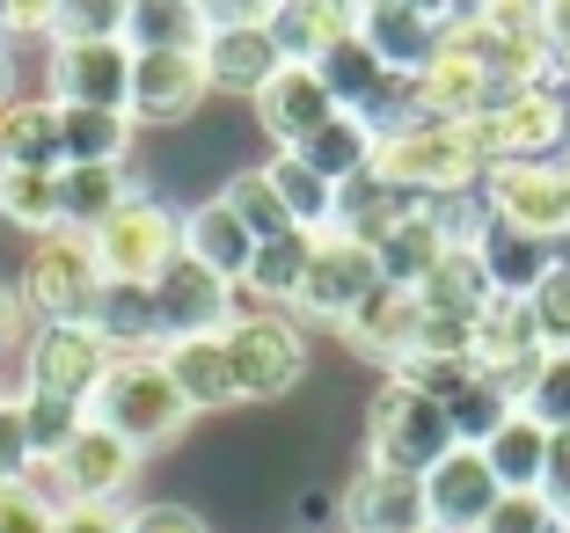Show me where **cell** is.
I'll return each instance as SVG.
<instances>
[{"instance_id":"40","label":"cell","mask_w":570,"mask_h":533,"mask_svg":"<svg viewBox=\"0 0 570 533\" xmlns=\"http://www.w3.org/2000/svg\"><path fill=\"white\" fill-rule=\"evenodd\" d=\"M219 198H227V205L242 213V227H249L256 241H278V234H293V213H285V198L271 190L264 168H242V176H235L227 190H219Z\"/></svg>"},{"instance_id":"31","label":"cell","mask_w":570,"mask_h":533,"mask_svg":"<svg viewBox=\"0 0 570 533\" xmlns=\"http://www.w3.org/2000/svg\"><path fill=\"white\" fill-rule=\"evenodd\" d=\"M483 461H490V475H498V490H541V467H549V432H541L527 409H512V417L490 432Z\"/></svg>"},{"instance_id":"43","label":"cell","mask_w":570,"mask_h":533,"mask_svg":"<svg viewBox=\"0 0 570 533\" xmlns=\"http://www.w3.org/2000/svg\"><path fill=\"white\" fill-rule=\"evenodd\" d=\"M475 533H563V512H556L541 490H504L498 512H490Z\"/></svg>"},{"instance_id":"51","label":"cell","mask_w":570,"mask_h":533,"mask_svg":"<svg viewBox=\"0 0 570 533\" xmlns=\"http://www.w3.org/2000/svg\"><path fill=\"white\" fill-rule=\"evenodd\" d=\"M125 519L118 504H59V533H125Z\"/></svg>"},{"instance_id":"58","label":"cell","mask_w":570,"mask_h":533,"mask_svg":"<svg viewBox=\"0 0 570 533\" xmlns=\"http://www.w3.org/2000/svg\"><path fill=\"white\" fill-rule=\"evenodd\" d=\"M563 154H570V88H563Z\"/></svg>"},{"instance_id":"59","label":"cell","mask_w":570,"mask_h":533,"mask_svg":"<svg viewBox=\"0 0 570 533\" xmlns=\"http://www.w3.org/2000/svg\"><path fill=\"white\" fill-rule=\"evenodd\" d=\"M417 533H439V526H417Z\"/></svg>"},{"instance_id":"21","label":"cell","mask_w":570,"mask_h":533,"mask_svg":"<svg viewBox=\"0 0 570 533\" xmlns=\"http://www.w3.org/2000/svg\"><path fill=\"white\" fill-rule=\"evenodd\" d=\"M184 256H190V264H205L213 278L242 285V278H249V264H256V234L242 227V213L227 198H205L198 213H184Z\"/></svg>"},{"instance_id":"41","label":"cell","mask_w":570,"mask_h":533,"mask_svg":"<svg viewBox=\"0 0 570 533\" xmlns=\"http://www.w3.org/2000/svg\"><path fill=\"white\" fill-rule=\"evenodd\" d=\"M520 409L541 424V432H570V351H549V358H541V373L520 395Z\"/></svg>"},{"instance_id":"37","label":"cell","mask_w":570,"mask_h":533,"mask_svg":"<svg viewBox=\"0 0 570 533\" xmlns=\"http://www.w3.org/2000/svg\"><path fill=\"white\" fill-rule=\"evenodd\" d=\"M264 176H271V190L285 198V213H293V227H307V234L336 227V184H322V176H315V168L301 161V154H278V161H271Z\"/></svg>"},{"instance_id":"57","label":"cell","mask_w":570,"mask_h":533,"mask_svg":"<svg viewBox=\"0 0 570 533\" xmlns=\"http://www.w3.org/2000/svg\"><path fill=\"white\" fill-rule=\"evenodd\" d=\"M549 59H556V88H570V45H556Z\"/></svg>"},{"instance_id":"6","label":"cell","mask_w":570,"mask_h":533,"mask_svg":"<svg viewBox=\"0 0 570 533\" xmlns=\"http://www.w3.org/2000/svg\"><path fill=\"white\" fill-rule=\"evenodd\" d=\"M96 256H102V278L110 285H154L184 256V213H168L161 198L132 190V198L96 227Z\"/></svg>"},{"instance_id":"7","label":"cell","mask_w":570,"mask_h":533,"mask_svg":"<svg viewBox=\"0 0 570 533\" xmlns=\"http://www.w3.org/2000/svg\"><path fill=\"white\" fill-rule=\"evenodd\" d=\"M110 336L96 322H37V336L22 344V395H51V402H81L102 387L110 373Z\"/></svg>"},{"instance_id":"22","label":"cell","mask_w":570,"mask_h":533,"mask_svg":"<svg viewBox=\"0 0 570 533\" xmlns=\"http://www.w3.org/2000/svg\"><path fill=\"white\" fill-rule=\"evenodd\" d=\"M278 67H285V59H278V45H271L264 22H242V30H213V37H205V81L227 88V96L256 102Z\"/></svg>"},{"instance_id":"30","label":"cell","mask_w":570,"mask_h":533,"mask_svg":"<svg viewBox=\"0 0 570 533\" xmlns=\"http://www.w3.org/2000/svg\"><path fill=\"white\" fill-rule=\"evenodd\" d=\"M307 264H315V234L307 227L278 234V241H256V264H249V278H242V293H256L264 307H293L301 285H307Z\"/></svg>"},{"instance_id":"56","label":"cell","mask_w":570,"mask_h":533,"mask_svg":"<svg viewBox=\"0 0 570 533\" xmlns=\"http://www.w3.org/2000/svg\"><path fill=\"white\" fill-rule=\"evenodd\" d=\"M16 102V59H8V45H0V110Z\"/></svg>"},{"instance_id":"1","label":"cell","mask_w":570,"mask_h":533,"mask_svg":"<svg viewBox=\"0 0 570 533\" xmlns=\"http://www.w3.org/2000/svg\"><path fill=\"white\" fill-rule=\"evenodd\" d=\"M88 417L110 424L132 453H154V446H168V438H184V424L198 417V409L184 402V387H176L161 351H125V358H110L102 387L88 395Z\"/></svg>"},{"instance_id":"17","label":"cell","mask_w":570,"mask_h":533,"mask_svg":"<svg viewBox=\"0 0 570 533\" xmlns=\"http://www.w3.org/2000/svg\"><path fill=\"white\" fill-rule=\"evenodd\" d=\"M417 96H424V117H475L483 102H498V81H490L483 51L461 37V22H453L446 45L417 67Z\"/></svg>"},{"instance_id":"49","label":"cell","mask_w":570,"mask_h":533,"mask_svg":"<svg viewBox=\"0 0 570 533\" xmlns=\"http://www.w3.org/2000/svg\"><path fill=\"white\" fill-rule=\"evenodd\" d=\"M59 0H0V37H51Z\"/></svg>"},{"instance_id":"55","label":"cell","mask_w":570,"mask_h":533,"mask_svg":"<svg viewBox=\"0 0 570 533\" xmlns=\"http://www.w3.org/2000/svg\"><path fill=\"white\" fill-rule=\"evenodd\" d=\"M301 519H307V526H330V519H336V497H330V490H307V497H301Z\"/></svg>"},{"instance_id":"8","label":"cell","mask_w":570,"mask_h":533,"mask_svg":"<svg viewBox=\"0 0 570 533\" xmlns=\"http://www.w3.org/2000/svg\"><path fill=\"white\" fill-rule=\"evenodd\" d=\"M541 358H549V344H541L534 300H527V293H490L483 315L469 322V366L483 373V381H498L504 395L520 402L527 387H534Z\"/></svg>"},{"instance_id":"28","label":"cell","mask_w":570,"mask_h":533,"mask_svg":"<svg viewBox=\"0 0 570 533\" xmlns=\"http://www.w3.org/2000/svg\"><path fill=\"white\" fill-rule=\"evenodd\" d=\"M125 198H132V176H125V168H102V161H73V168H59V227L96 234Z\"/></svg>"},{"instance_id":"5","label":"cell","mask_w":570,"mask_h":533,"mask_svg":"<svg viewBox=\"0 0 570 533\" xmlns=\"http://www.w3.org/2000/svg\"><path fill=\"white\" fill-rule=\"evenodd\" d=\"M490 168L498 161H556L563 154V88L541 81V88H512V96L483 102L475 117H461Z\"/></svg>"},{"instance_id":"34","label":"cell","mask_w":570,"mask_h":533,"mask_svg":"<svg viewBox=\"0 0 570 533\" xmlns=\"http://www.w3.org/2000/svg\"><path fill=\"white\" fill-rule=\"evenodd\" d=\"M446 249H453V241L439 234L432 205H417V213H410L403 227L387 234V241H381L373 256H381V278H387V285H410V293H417V285H424V270H432V264H439Z\"/></svg>"},{"instance_id":"47","label":"cell","mask_w":570,"mask_h":533,"mask_svg":"<svg viewBox=\"0 0 570 533\" xmlns=\"http://www.w3.org/2000/svg\"><path fill=\"white\" fill-rule=\"evenodd\" d=\"M410 358H469V322L432 315V307H424V315H417V344H410ZM410 358H403V366H410Z\"/></svg>"},{"instance_id":"24","label":"cell","mask_w":570,"mask_h":533,"mask_svg":"<svg viewBox=\"0 0 570 533\" xmlns=\"http://www.w3.org/2000/svg\"><path fill=\"white\" fill-rule=\"evenodd\" d=\"M264 30H271V45H278V59L315 67L322 51H330L336 37H352L358 22H352V8H344V0H278V8L264 16Z\"/></svg>"},{"instance_id":"16","label":"cell","mask_w":570,"mask_h":533,"mask_svg":"<svg viewBox=\"0 0 570 533\" xmlns=\"http://www.w3.org/2000/svg\"><path fill=\"white\" fill-rule=\"evenodd\" d=\"M352 22H358V37L381 51L387 73H417L424 59L446 45V22H439L424 0H358Z\"/></svg>"},{"instance_id":"9","label":"cell","mask_w":570,"mask_h":533,"mask_svg":"<svg viewBox=\"0 0 570 533\" xmlns=\"http://www.w3.org/2000/svg\"><path fill=\"white\" fill-rule=\"evenodd\" d=\"M219 344H227L242 402H278L285 387H301V373H307V336L285 315H235L219 329Z\"/></svg>"},{"instance_id":"11","label":"cell","mask_w":570,"mask_h":533,"mask_svg":"<svg viewBox=\"0 0 570 533\" xmlns=\"http://www.w3.org/2000/svg\"><path fill=\"white\" fill-rule=\"evenodd\" d=\"M147 300H154V336H161V344L213 336V329H227V322H235V285L213 278V270L190 264V256H176V264L147 285Z\"/></svg>"},{"instance_id":"15","label":"cell","mask_w":570,"mask_h":533,"mask_svg":"<svg viewBox=\"0 0 570 533\" xmlns=\"http://www.w3.org/2000/svg\"><path fill=\"white\" fill-rule=\"evenodd\" d=\"M51 102L125 110V102H132V45H125V37H110V45H59L51 51Z\"/></svg>"},{"instance_id":"53","label":"cell","mask_w":570,"mask_h":533,"mask_svg":"<svg viewBox=\"0 0 570 533\" xmlns=\"http://www.w3.org/2000/svg\"><path fill=\"white\" fill-rule=\"evenodd\" d=\"M541 37H549V51L570 45V0H541Z\"/></svg>"},{"instance_id":"29","label":"cell","mask_w":570,"mask_h":533,"mask_svg":"<svg viewBox=\"0 0 570 533\" xmlns=\"http://www.w3.org/2000/svg\"><path fill=\"white\" fill-rule=\"evenodd\" d=\"M213 22L198 0H132L125 16V45L132 51H205Z\"/></svg>"},{"instance_id":"44","label":"cell","mask_w":570,"mask_h":533,"mask_svg":"<svg viewBox=\"0 0 570 533\" xmlns=\"http://www.w3.org/2000/svg\"><path fill=\"white\" fill-rule=\"evenodd\" d=\"M534 300V322H541V344L549 351H570V256H556V270L527 293Z\"/></svg>"},{"instance_id":"10","label":"cell","mask_w":570,"mask_h":533,"mask_svg":"<svg viewBox=\"0 0 570 533\" xmlns=\"http://www.w3.org/2000/svg\"><path fill=\"white\" fill-rule=\"evenodd\" d=\"M483 205L504 227H527L541 241L563 249L570 241V190H563V161H498L483 176Z\"/></svg>"},{"instance_id":"45","label":"cell","mask_w":570,"mask_h":533,"mask_svg":"<svg viewBox=\"0 0 570 533\" xmlns=\"http://www.w3.org/2000/svg\"><path fill=\"white\" fill-rule=\"evenodd\" d=\"M0 533H59V504L30 483H0Z\"/></svg>"},{"instance_id":"35","label":"cell","mask_w":570,"mask_h":533,"mask_svg":"<svg viewBox=\"0 0 570 533\" xmlns=\"http://www.w3.org/2000/svg\"><path fill=\"white\" fill-rule=\"evenodd\" d=\"M315 73H322V88L336 96V110H366V102H373V88L387 81L381 51H373L358 30H352V37H336V45L315 59Z\"/></svg>"},{"instance_id":"46","label":"cell","mask_w":570,"mask_h":533,"mask_svg":"<svg viewBox=\"0 0 570 533\" xmlns=\"http://www.w3.org/2000/svg\"><path fill=\"white\" fill-rule=\"evenodd\" d=\"M30 432H22V395H0V483H22L30 475Z\"/></svg>"},{"instance_id":"60","label":"cell","mask_w":570,"mask_h":533,"mask_svg":"<svg viewBox=\"0 0 570 533\" xmlns=\"http://www.w3.org/2000/svg\"><path fill=\"white\" fill-rule=\"evenodd\" d=\"M563 533H570V519H563Z\"/></svg>"},{"instance_id":"18","label":"cell","mask_w":570,"mask_h":533,"mask_svg":"<svg viewBox=\"0 0 570 533\" xmlns=\"http://www.w3.org/2000/svg\"><path fill=\"white\" fill-rule=\"evenodd\" d=\"M330 117H336V96L322 88L315 67H293V59H285V67L264 81V96H256V125L278 139V154H293L315 125H330Z\"/></svg>"},{"instance_id":"33","label":"cell","mask_w":570,"mask_h":533,"mask_svg":"<svg viewBox=\"0 0 570 533\" xmlns=\"http://www.w3.org/2000/svg\"><path fill=\"white\" fill-rule=\"evenodd\" d=\"M483 300H490V278H483V264H475V249H446L432 270H424V285H417V307L453 315V322H475Z\"/></svg>"},{"instance_id":"14","label":"cell","mask_w":570,"mask_h":533,"mask_svg":"<svg viewBox=\"0 0 570 533\" xmlns=\"http://www.w3.org/2000/svg\"><path fill=\"white\" fill-rule=\"evenodd\" d=\"M205 96V51H132V125H184Z\"/></svg>"},{"instance_id":"20","label":"cell","mask_w":570,"mask_h":533,"mask_svg":"<svg viewBox=\"0 0 570 533\" xmlns=\"http://www.w3.org/2000/svg\"><path fill=\"white\" fill-rule=\"evenodd\" d=\"M417 293H410V285H373L366 300L352 307V315L336 322V329L352 336V351H366V358H381V366H403L410 358V344H417Z\"/></svg>"},{"instance_id":"13","label":"cell","mask_w":570,"mask_h":533,"mask_svg":"<svg viewBox=\"0 0 570 533\" xmlns=\"http://www.w3.org/2000/svg\"><path fill=\"white\" fill-rule=\"evenodd\" d=\"M498 475H490L483 446H453L446 461L424 467V519H432L439 533H475L490 512H498Z\"/></svg>"},{"instance_id":"19","label":"cell","mask_w":570,"mask_h":533,"mask_svg":"<svg viewBox=\"0 0 570 533\" xmlns=\"http://www.w3.org/2000/svg\"><path fill=\"white\" fill-rule=\"evenodd\" d=\"M344 526L352 533H417L424 519V475H395V467H358V483L344 490Z\"/></svg>"},{"instance_id":"39","label":"cell","mask_w":570,"mask_h":533,"mask_svg":"<svg viewBox=\"0 0 570 533\" xmlns=\"http://www.w3.org/2000/svg\"><path fill=\"white\" fill-rule=\"evenodd\" d=\"M132 0H59L51 8V45H110L125 37Z\"/></svg>"},{"instance_id":"23","label":"cell","mask_w":570,"mask_h":533,"mask_svg":"<svg viewBox=\"0 0 570 533\" xmlns=\"http://www.w3.org/2000/svg\"><path fill=\"white\" fill-rule=\"evenodd\" d=\"M556 256H563L556 241H541V234H527V227H504V219H490V227L475 234V264H483L490 293H534L556 270Z\"/></svg>"},{"instance_id":"25","label":"cell","mask_w":570,"mask_h":533,"mask_svg":"<svg viewBox=\"0 0 570 533\" xmlns=\"http://www.w3.org/2000/svg\"><path fill=\"white\" fill-rule=\"evenodd\" d=\"M293 154L315 168L322 184H352V176H366V168H373V154H381V132H373L358 110H336L330 125H315V132H307Z\"/></svg>"},{"instance_id":"50","label":"cell","mask_w":570,"mask_h":533,"mask_svg":"<svg viewBox=\"0 0 570 533\" xmlns=\"http://www.w3.org/2000/svg\"><path fill=\"white\" fill-rule=\"evenodd\" d=\"M541 497L570 519V432H549V467H541Z\"/></svg>"},{"instance_id":"27","label":"cell","mask_w":570,"mask_h":533,"mask_svg":"<svg viewBox=\"0 0 570 533\" xmlns=\"http://www.w3.org/2000/svg\"><path fill=\"white\" fill-rule=\"evenodd\" d=\"M125 147H132V117H125V110H81V102H59V168H73V161L125 168Z\"/></svg>"},{"instance_id":"26","label":"cell","mask_w":570,"mask_h":533,"mask_svg":"<svg viewBox=\"0 0 570 533\" xmlns=\"http://www.w3.org/2000/svg\"><path fill=\"white\" fill-rule=\"evenodd\" d=\"M161 358H168V373H176V387H184L190 409H227V402H242L219 329L213 336H184V344H161Z\"/></svg>"},{"instance_id":"52","label":"cell","mask_w":570,"mask_h":533,"mask_svg":"<svg viewBox=\"0 0 570 533\" xmlns=\"http://www.w3.org/2000/svg\"><path fill=\"white\" fill-rule=\"evenodd\" d=\"M198 8H205L213 30H242V22H264L271 16V0H198Z\"/></svg>"},{"instance_id":"12","label":"cell","mask_w":570,"mask_h":533,"mask_svg":"<svg viewBox=\"0 0 570 533\" xmlns=\"http://www.w3.org/2000/svg\"><path fill=\"white\" fill-rule=\"evenodd\" d=\"M373 285H381V256H373L366 241H352V234L322 227L315 234V264H307V285H301V300H293V307L315 315V322H344Z\"/></svg>"},{"instance_id":"38","label":"cell","mask_w":570,"mask_h":533,"mask_svg":"<svg viewBox=\"0 0 570 533\" xmlns=\"http://www.w3.org/2000/svg\"><path fill=\"white\" fill-rule=\"evenodd\" d=\"M512 409H520V402L504 395L498 381H483V373H469V381L446 395V424H453V438H461V446H490V432H498Z\"/></svg>"},{"instance_id":"2","label":"cell","mask_w":570,"mask_h":533,"mask_svg":"<svg viewBox=\"0 0 570 533\" xmlns=\"http://www.w3.org/2000/svg\"><path fill=\"white\" fill-rule=\"evenodd\" d=\"M373 176L410 198H461V190H483L490 161L475 154L469 125L461 117H424V125H403V132H387L381 154H373Z\"/></svg>"},{"instance_id":"32","label":"cell","mask_w":570,"mask_h":533,"mask_svg":"<svg viewBox=\"0 0 570 533\" xmlns=\"http://www.w3.org/2000/svg\"><path fill=\"white\" fill-rule=\"evenodd\" d=\"M0 161L8 168H59V102L16 96L0 110Z\"/></svg>"},{"instance_id":"3","label":"cell","mask_w":570,"mask_h":533,"mask_svg":"<svg viewBox=\"0 0 570 533\" xmlns=\"http://www.w3.org/2000/svg\"><path fill=\"white\" fill-rule=\"evenodd\" d=\"M453 446H461V438H453V424H446V402L387 373V387L373 395V409H366V453H373V467L424 475V467L446 461Z\"/></svg>"},{"instance_id":"54","label":"cell","mask_w":570,"mask_h":533,"mask_svg":"<svg viewBox=\"0 0 570 533\" xmlns=\"http://www.w3.org/2000/svg\"><path fill=\"white\" fill-rule=\"evenodd\" d=\"M16 336H22V293L0 278V344H16Z\"/></svg>"},{"instance_id":"48","label":"cell","mask_w":570,"mask_h":533,"mask_svg":"<svg viewBox=\"0 0 570 533\" xmlns=\"http://www.w3.org/2000/svg\"><path fill=\"white\" fill-rule=\"evenodd\" d=\"M125 533H213L190 504H139L132 519H125Z\"/></svg>"},{"instance_id":"36","label":"cell","mask_w":570,"mask_h":533,"mask_svg":"<svg viewBox=\"0 0 570 533\" xmlns=\"http://www.w3.org/2000/svg\"><path fill=\"white\" fill-rule=\"evenodd\" d=\"M0 219L22 234L59 227V168H8L0 161Z\"/></svg>"},{"instance_id":"42","label":"cell","mask_w":570,"mask_h":533,"mask_svg":"<svg viewBox=\"0 0 570 533\" xmlns=\"http://www.w3.org/2000/svg\"><path fill=\"white\" fill-rule=\"evenodd\" d=\"M88 424L81 402H51V395H22V432H30V453L37 461H51V453L67 446L73 432Z\"/></svg>"},{"instance_id":"4","label":"cell","mask_w":570,"mask_h":533,"mask_svg":"<svg viewBox=\"0 0 570 533\" xmlns=\"http://www.w3.org/2000/svg\"><path fill=\"white\" fill-rule=\"evenodd\" d=\"M102 256H96V234L81 227H51L37 234L30 264H22V307H37V322H88L102 300Z\"/></svg>"}]
</instances>
